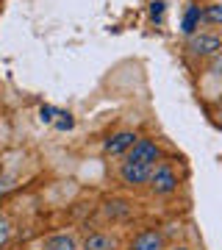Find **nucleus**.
<instances>
[{"label": "nucleus", "mask_w": 222, "mask_h": 250, "mask_svg": "<svg viewBox=\"0 0 222 250\" xmlns=\"http://www.w3.org/2000/svg\"><path fill=\"white\" fill-rule=\"evenodd\" d=\"M208 3H214V0H208Z\"/></svg>", "instance_id": "f3484780"}, {"label": "nucleus", "mask_w": 222, "mask_h": 250, "mask_svg": "<svg viewBox=\"0 0 222 250\" xmlns=\"http://www.w3.org/2000/svg\"><path fill=\"white\" fill-rule=\"evenodd\" d=\"M200 28H203V6H197V3H186L183 17H181V34L189 39V36H195Z\"/></svg>", "instance_id": "0eeeda50"}, {"label": "nucleus", "mask_w": 222, "mask_h": 250, "mask_svg": "<svg viewBox=\"0 0 222 250\" xmlns=\"http://www.w3.org/2000/svg\"><path fill=\"white\" fill-rule=\"evenodd\" d=\"M203 25L222 28V0H214V3L203 6Z\"/></svg>", "instance_id": "9d476101"}, {"label": "nucleus", "mask_w": 222, "mask_h": 250, "mask_svg": "<svg viewBox=\"0 0 222 250\" xmlns=\"http://www.w3.org/2000/svg\"><path fill=\"white\" fill-rule=\"evenodd\" d=\"M125 161H131V164H147V167H156V164L161 161L159 142H153V139H142V136H139V139H136V145L128 150Z\"/></svg>", "instance_id": "7ed1b4c3"}, {"label": "nucleus", "mask_w": 222, "mask_h": 250, "mask_svg": "<svg viewBox=\"0 0 222 250\" xmlns=\"http://www.w3.org/2000/svg\"><path fill=\"white\" fill-rule=\"evenodd\" d=\"M53 125L59 131H72V128H75V120H72L70 111H59V120H56Z\"/></svg>", "instance_id": "4468645a"}, {"label": "nucleus", "mask_w": 222, "mask_h": 250, "mask_svg": "<svg viewBox=\"0 0 222 250\" xmlns=\"http://www.w3.org/2000/svg\"><path fill=\"white\" fill-rule=\"evenodd\" d=\"M183 50L195 59H217L222 53V34L220 31H197L183 42Z\"/></svg>", "instance_id": "f257e3e1"}, {"label": "nucleus", "mask_w": 222, "mask_h": 250, "mask_svg": "<svg viewBox=\"0 0 222 250\" xmlns=\"http://www.w3.org/2000/svg\"><path fill=\"white\" fill-rule=\"evenodd\" d=\"M42 250H81V245L72 233L61 231V233H50V236L44 239Z\"/></svg>", "instance_id": "1a4fd4ad"}, {"label": "nucleus", "mask_w": 222, "mask_h": 250, "mask_svg": "<svg viewBox=\"0 0 222 250\" xmlns=\"http://www.w3.org/2000/svg\"><path fill=\"white\" fill-rule=\"evenodd\" d=\"M128 214H131V206L125 203V200H108L106 203V217L108 220H125Z\"/></svg>", "instance_id": "9b49d317"}, {"label": "nucleus", "mask_w": 222, "mask_h": 250, "mask_svg": "<svg viewBox=\"0 0 222 250\" xmlns=\"http://www.w3.org/2000/svg\"><path fill=\"white\" fill-rule=\"evenodd\" d=\"M164 11H167V3H164V0H153L150 3V20L156 22V25L164 22Z\"/></svg>", "instance_id": "ddd939ff"}, {"label": "nucleus", "mask_w": 222, "mask_h": 250, "mask_svg": "<svg viewBox=\"0 0 222 250\" xmlns=\"http://www.w3.org/2000/svg\"><path fill=\"white\" fill-rule=\"evenodd\" d=\"M150 175H153V167H147V164H131V161H122L120 170H117L120 184H125V187H131V189L147 187Z\"/></svg>", "instance_id": "20e7f679"}, {"label": "nucleus", "mask_w": 222, "mask_h": 250, "mask_svg": "<svg viewBox=\"0 0 222 250\" xmlns=\"http://www.w3.org/2000/svg\"><path fill=\"white\" fill-rule=\"evenodd\" d=\"M128 250H167L164 248V233L159 228H144L128 242Z\"/></svg>", "instance_id": "423d86ee"}, {"label": "nucleus", "mask_w": 222, "mask_h": 250, "mask_svg": "<svg viewBox=\"0 0 222 250\" xmlns=\"http://www.w3.org/2000/svg\"><path fill=\"white\" fill-rule=\"evenodd\" d=\"M39 117H42V123H56V117H59V108H56V106H47V103H44V106L39 108Z\"/></svg>", "instance_id": "2eb2a0df"}, {"label": "nucleus", "mask_w": 222, "mask_h": 250, "mask_svg": "<svg viewBox=\"0 0 222 250\" xmlns=\"http://www.w3.org/2000/svg\"><path fill=\"white\" fill-rule=\"evenodd\" d=\"M136 139H139V134L136 131H117V134H111L103 142V153L106 156H111V159H120V156H128V150H131L133 145H136Z\"/></svg>", "instance_id": "39448f33"}, {"label": "nucleus", "mask_w": 222, "mask_h": 250, "mask_svg": "<svg viewBox=\"0 0 222 250\" xmlns=\"http://www.w3.org/2000/svg\"><path fill=\"white\" fill-rule=\"evenodd\" d=\"M167 250H192L189 245H172V248H167Z\"/></svg>", "instance_id": "dca6fc26"}, {"label": "nucleus", "mask_w": 222, "mask_h": 250, "mask_svg": "<svg viewBox=\"0 0 222 250\" xmlns=\"http://www.w3.org/2000/svg\"><path fill=\"white\" fill-rule=\"evenodd\" d=\"M11 233H14V225H11L9 214H3V211H0V250H6V248H9Z\"/></svg>", "instance_id": "f8f14e48"}, {"label": "nucleus", "mask_w": 222, "mask_h": 250, "mask_svg": "<svg viewBox=\"0 0 222 250\" xmlns=\"http://www.w3.org/2000/svg\"><path fill=\"white\" fill-rule=\"evenodd\" d=\"M117 248H120L117 236L106 231H92L86 239L81 242V250H117Z\"/></svg>", "instance_id": "6e6552de"}, {"label": "nucleus", "mask_w": 222, "mask_h": 250, "mask_svg": "<svg viewBox=\"0 0 222 250\" xmlns=\"http://www.w3.org/2000/svg\"><path fill=\"white\" fill-rule=\"evenodd\" d=\"M150 192L159 197H169L178 192V172L169 167V164H164V161H159L156 167H153V175H150Z\"/></svg>", "instance_id": "f03ea898"}]
</instances>
